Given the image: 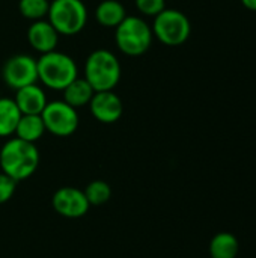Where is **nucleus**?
<instances>
[{
  "instance_id": "obj_23",
  "label": "nucleus",
  "mask_w": 256,
  "mask_h": 258,
  "mask_svg": "<svg viewBox=\"0 0 256 258\" xmlns=\"http://www.w3.org/2000/svg\"><path fill=\"white\" fill-rule=\"evenodd\" d=\"M0 97H2V95H0Z\"/></svg>"
},
{
  "instance_id": "obj_16",
  "label": "nucleus",
  "mask_w": 256,
  "mask_h": 258,
  "mask_svg": "<svg viewBox=\"0 0 256 258\" xmlns=\"http://www.w3.org/2000/svg\"><path fill=\"white\" fill-rule=\"evenodd\" d=\"M45 133L47 130L41 115H21L15 128V136L30 144H36Z\"/></svg>"
},
{
  "instance_id": "obj_10",
  "label": "nucleus",
  "mask_w": 256,
  "mask_h": 258,
  "mask_svg": "<svg viewBox=\"0 0 256 258\" xmlns=\"http://www.w3.org/2000/svg\"><path fill=\"white\" fill-rule=\"evenodd\" d=\"M88 106L91 115L101 124H115L124 113L122 100L113 91L95 92Z\"/></svg>"
},
{
  "instance_id": "obj_9",
  "label": "nucleus",
  "mask_w": 256,
  "mask_h": 258,
  "mask_svg": "<svg viewBox=\"0 0 256 258\" xmlns=\"http://www.w3.org/2000/svg\"><path fill=\"white\" fill-rule=\"evenodd\" d=\"M51 206L54 212L66 219H78L83 218L89 212V201L81 189L65 186L54 192Z\"/></svg>"
},
{
  "instance_id": "obj_15",
  "label": "nucleus",
  "mask_w": 256,
  "mask_h": 258,
  "mask_svg": "<svg viewBox=\"0 0 256 258\" xmlns=\"http://www.w3.org/2000/svg\"><path fill=\"white\" fill-rule=\"evenodd\" d=\"M62 92H63V101H66L74 109L88 106L95 94L94 88L80 76L74 82H71Z\"/></svg>"
},
{
  "instance_id": "obj_1",
  "label": "nucleus",
  "mask_w": 256,
  "mask_h": 258,
  "mask_svg": "<svg viewBox=\"0 0 256 258\" xmlns=\"http://www.w3.org/2000/svg\"><path fill=\"white\" fill-rule=\"evenodd\" d=\"M39 160L36 144L26 142L17 136L8 138L0 147V169L17 183L30 178L36 172Z\"/></svg>"
},
{
  "instance_id": "obj_7",
  "label": "nucleus",
  "mask_w": 256,
  "mask_h": 258,
  "mask_svg": "<svg viewBox=\"0 0 256 258\" xmlns=\"http://www.w3.org/2000/svg\"><path fill=\"white\" fill-rule=\"evenodd\" d=\"M41 118L44 121L45 130L56 138L72 136L80 124L77 109H74L63 100L48 101L41 113Z\"/></svg>"
},
{
  "instance_id": "obj_3",
  "label": "nucleus",
  "mask_w": 256,
  "mask_h": 258,
  "mask_svg": "<svg viewBox=\"0 0 256 258\" xmlns=\"http://www.w3.org/2000/svg\"><path fill=\"white\" fill-rule=\"evenodd\" d=\"M78 77L75 60L59 50H53L38 57V82L50 91H63Z\"/></svg>"
},
{
  "instance_id": "obj_20",
  "label": "nucleus",
  "mask_w": 256,
  "mask_h": 258,
  "mask_svg": "<svg viewBox=\"0 0 256 258\" xmlns=\"http://www.w3.org/2000/svg\"><path fill=\"white\" fill-rule=\"evenodd\" d=\"M140 17H155L166 8V0H134Z\"/></svg>"
},
{
  "instance_id": "obj_11",
  "label": "nucleus",
  "mask_w": 256,
  "mask_h": 258,
  "mask_svg": "<svg viewBox=\"0 0 256 258\" xmlns=\"http://www.w3.org/2000/svg\"><path fill=\"white\" fill-rule=\"evenodd\" d=\"M26 36L33 51L39 54H45L57 48L60 35L51 26V23L47 18H44V20L32 21L30 26L27 27Z\"/></svg>"
},
{
  "instance_id": "obj_22",
  "label": "nucleus",
  "mask_w": 256,
  "mask_h": 258,
  "mask_svg": "<svg viewBox=\"0 0 256 258\" xmlns=\"http://www.w3.org/2000/svg\"><path fill=\"white\" fill-rule=\"evenodd\" d=\"M243 6L249 11H256V0H241Z\"/></svg>"
},
{
  "instance_id": "obj_21",
  "label": "nucleus",
  "mask_w": 256,
  "mask_h": 258,
  "mask_svg": "<svg viewBox=\"0 0 256 258\" xmlns=\"http://www.w3.org/2000/svg\"><path fill=\"white\" fill-rule=\"evenodd\" d=\"M15 189H17V181L12 180L5 172H0V204L8 203L14 197Z\"/></svg>"
},
{
  "instance_id": "obj_13",
  "label": "nucleus",
  "mask_w": 256,
  "mask_h": 258,
  "mask_svg": "<svg viewBox=\"0 0 256 258\" xmlns=\"http://www.w3.org/2000/svg\"><path fill=\"white\" fill-rule=\"evenodd\" d=\"M125 17V6L119 0H103L95 8V20L100 26L107 29H115Z\"/></svg>"
},
{
  "instance_id": "obj_2",
  "label": "nucleus",
  "mask_w": 256,
  "mask_h": 258,
  "mask_svg": "<svg viewBox=\"0 0 256 258\" xmlns=\"http://www.w3.org/2000/svg\"><path fill=\"white\" fill-rule=\"evenodd\" d=\"M83 79L95 92L113 91L122 76V67L118 56L107 48L94 50L84 62Z\"/></svg>"
},
{
  "instance_id": "obj_18",
  "label": "nucleus",
  "mask_w": 256,
  "mask_h": 258,
  "mask_svg": "<svg viewBox=\"0 0 256 258\" xmlns=\"http://www.w3.org/2000/svg\"><path fill=\"white\" fill-rule=\"evenodd\" d=\"M50 9V0H20L18 12L29 21H38L47 18Z\"/></svg>"
},
{
  "instance_id": "obj_19",
  "label": "nucleus",
  "mask_w": 256,
  "mask_h": 258,
  "mask_svg": "<svg viewBox=\"0 0 256 258\" xmlns=\"http://www.w3.org/2000/svg\"><path fill=\"white\" fill-rule=\"evenodd\" d=\"M84 195L91 206H103L112 197V187L104 180H94L84 187Z\"/></svg>"
},
{
  "instance_id": "obj_8",
  "label": "nucleus",
  "mask_w": 256,
  "mask_h": 258,
  "mask_svg": "<svg viewBox=\"0 0 256 258\" xmlns=\"http://www.w3.org/2000/svg\"><path fill=\"white\" fill-rule=\"evenodd\" d=\"M0 76L3 83L14 91L38 83V59L26 53L14 54L5 60Z\"/></svg>"
},
{
  "instance_id": "obj_12",
  "label": "nucleus",
  "mask_w": 256,
  "mask_h": 258,
  "mask_svg": "<svg viewBox=\"0 0 256 258\" xmlns=\"http://www.w3.org/2000/svg\"><path fill=\"white\" fill-rule=\"evenodd\" d=\"M14 101L18 106L21 115H41L48 103V98L44 91V86L32 83L17 89Z\"/></svg>"
},
{
  "instance_id": "obj_6",
  "label": "nucleus",
  "mask_w": 256,
  "mask_h": 258,
  "mask_svg": "<svg viewBox=\"0 0 256 258\" xmlns=\"http://www.w3.org/2000/svg\"><path fill=\"white\" fill-rule=\"evenodd\" d=\"M151 29L154 38L169 47L184 44L192 33V24L189 17L178 9L169 8H164L158 15L154 17Z\"/></svg>"
},
{
  "instance_id": "obj_5",
  "label": "nucleus",
  "mask_w": 256,
  "mask_h": 258,
  "mask_svg": "<svg viewBox=\"0 0 256 258\" xmlns=\"http://www.w3.org/2000/svg\"><path fill=\"white\" fill-rule=\"evenodd\" d=\"M89 12L83 0H51L47 20L62 36L78 35L88 24Z\"/></svg>"
},
{
  "instance_id": "obj_4",
  "label": "nucleus",
  "mask_w": 256,
  "mask_h": 258,
  "mask_svg": "<svg viewBox=\"0 0 256 258\" xmlns=\"http://www.w3.org/2000/svg\"><path fill=\"white\" fill-rule=\"evenodd\" d=\"M154 35L151 24L140 15H127L121 24L115 27V44L116 48L130 57H137L145 54L151 44Z\"/></svg>"
},
{
  "instance_id": "obj_17",
  "label": "nucleus",
  "mask_w": 256,
  "mask_h": 258,
  "mask_svg": "<svg viewBox=\"0 0 256 258\" xmlns=\"http://www.w3.org/2000/svg\"><path fill=\"white\" fill-rule=\"evenodd\" d=\"M208 251L211 258H237L240 243L232 233L222 231L211 239Z\"/></svg>"
},
{
  "instance_id": "obj_14",
  "label": "nucleus",
  "mask_w": 256,
  "mask_h": 258,
  "mask_svg": "<svg viewBox=\"0 0 256 258\" xmlns=\"http://www.w3.org/2000/svg\"><path fill=\"white\" fill-rule=\"evenodd\" d=\"M21 112L11 97H0V139H8L15 135Z\"/></svg>"
}]
</instances>
